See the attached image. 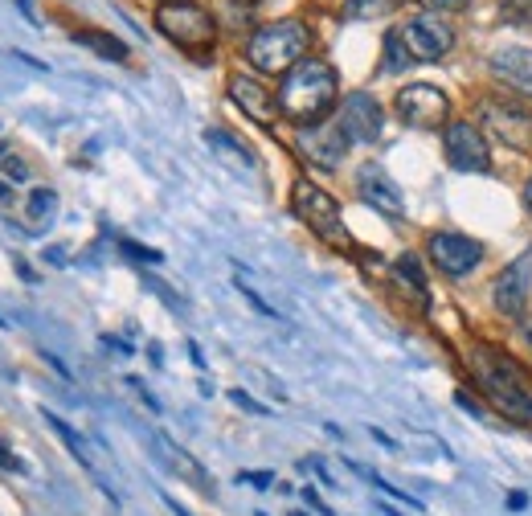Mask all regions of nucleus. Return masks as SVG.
<instances>
[{
	"instance_id": "obj_25",
	"label": "nucleus",
	"mask_w": 532,
	"mask_h": 516,
	"mask_svg": "<svg viewBox=\"0 0 532 516\" xmlns=\"http://www.w3.org/2000/svg\"><path fill=\"white\" fill-rule=\"evenodd\" d=\"M205 140H209V144H217V148H230V152H234V156H242L246 164L254 160V156H250V148H246L242 140H234V136H226V132H205Z\"/></svg>"
},
{
	"instance_id": "obj_37",
	"label": "nucleus",
	"mask_w": 532,
	"mask_h": 516,
	"mask_svg": "<svg viewBox=\"0 0 532 516\" xmlns=\"http://www.w3.org/2000/svg\"><path fill=\"white\" fill-rule=\"evenodd\" d=\"M508 508H512V512H524V508H528V492H512V496H508Z\"/></svg>"
},
{
	"instance_id": "obj_23",
	"label": "nucleus",
	"mask_w": 532,
	"mask_h": 516,
	"mask_svg": "<svg viewBox=\"0 0 532 516\" xmlns=\"http://www.w3.org/2000/svg\"><path fill=\"white\" fill-rule=\"evenodd\" d=\"M414 58H410V50L402 46V37H397V29H389L385 33V70L389 74H397V70H406Z\"/></svg>"
},
{
	"instance_id": "obj_43",
	"label": "nucleus",
	"mask_w": 532,
	"mask_h": 516,
	"mask_svg": "<svg viewBox=\"0 0 532 516\" xmlns=\"http://www.w3.org/2000/svg\"><path fill=\"white\" fill-rule=\"evenodd\" d=\"M5 324H9V320H0V328H5Z\"/></svg>"
},
{
	"instance_id": "obj_45",
	"label": "nucleus",
	"mask_w": 532,
	"mask_h": 516,
	"mask_svg": "<svg viewBox=\"0 0 532 516\" xmlns=\"http://www.w3.org/2000/svg\"><path fill=\"white\" fill-rule=\"evenodd\" d=\"M160 5H168V0H160Z\"/></svg>"
},
{
	"instance_id": "obj_20",
	"label": "nucleus",
	"mask_w": 532,
	"mask_h": 516,
	"mask_svg": "<svg viewBox=\"0 0 532 516\" xmlns=\"http://www.w3.org/2000/svg\"><path fill=\"white\" fill-rule=\"evenodd\" d=\"M41 418H46V426H50L54 435H58V439L66 443V451H70V455H74V459H78L82 467H91V455H86V443H82V439L74 435V430H70V422H66V418H58L54 410H41Z\"/></svg>"
},
{
	"instance_id": "obj_38",
	"label": "nucleus",
	"mask_w": 532,
	"mask_h": 516,
	"mask_svg": "<svg viewBox=\"0 0 532 516\" xmlns=\"http://www.w3.org/2000/svg\"><path fill=\"white\" fill-rule=\"evenodd\" d=\"M0 467H13V471H21V459H13V455L5 451V443H0Z\"/></svg>"
},
{
	"instance_id": "obj_7",
	"label": "nucleus",
	"mask_w": 532,
	"mask_h": 516,
	"mask_svg": "<svg viewBox=\"0 0 532 516\" xmlns=\"http://www.w3.org/2000/svg\"><path fill=\"white\" fill-rule=\"evenodd\" d=\"M397 37L410 50L414 62H442L455 46V29L438 13H414L406 25H397Z\"/></svg>"
},
{
	"instance_id": "obj_41",
	"label": "nucleus",
	"mask_w": 532,
	"mask_h": 516,
	"mask_svg": "<svg viewBox=\"0 0 532 516\" xmlns=\"http://www.w3.org/2000/svg\"><path fill=\"white\" fill-rule=\"evenodd\" d=\"M381 516H402V512H397V508H389V504H385V508H381Z\"/></svg>"
},
{
	"instance_id": "obj_16",
	"label": "nucleus",
	"mask_w": 532,
	"mask_h": 516,
	"mask_svg": "<svg viewBox=\"0 0 532 516\" xmlns=\"http://www.w3.org/2000/svg\"><path fill=\"white\" fill-rule=\"evenodd\" d=\"M487 66H492V74L512 86L516 95L532 99V50L528 46H500L492 58H487Z\"/></svg>"
},
{
	"instance_id": "obj_30",
	"label": "nucleus",
	"mask_w": 532,
	"mask_h": 516,
	"mask_svg": "<svg viewBox=\"0 0 532 516\" xmlns=\"http://www.w3.org/2000/svg\"><path fill=\"white\" fill-rule=\"evenodd\" d=\"M422 5H426L430 13H455V9L467 5V0H422Z\"/></svg>"
},
{
	"instance_id": "obj_15",
	"label": "nucleus",
	"mask_w": 532,
	"mask_h": 516,
	"mask_svg": "<svg viewBox=\"0 0 532 516\" xmlns=\"http://www.w3.org/2000/svg\"><path fill=\"white\" fill-rule=\"evenodd\" d=\"M230 99L242 107V115H250L258 127H275L279 119V95L266 91L254 74H230Z\"/></svg>"
},
{
	"instance_id": "obj_14",
	"label": "nucleus",
	"mask_w": 532,
	"mask_h": 516,
	"mask_svg": "<svg viewBox=\"0 0 532 516\" xmlns=\"http://www.w3.org/2000/svg\"><path fill=\"white\" fill-rule=\"evenodd\" d=\"M348 136H344V127L340 123H316V127H303L299 132V152L303 160H312L316 168L332 172L340 168V160L348 156Z\"/></svg>"
},
{
	"instance_id": "obj_5",
	"label": "nucleus",
	"mask_w": 532,
	"mask_h": 516,
	"mask_svg": "<svg viewBox=\"0 0 532 516\" xmlns=\"http://www.w3.org/2000/svg\"><path fill=\"white\" fill-rule=\"evenodd\" d=\"M291 209H295V218L312 230L316 238L332 242V246H352L348 230H344V218H340V205L328 189L312 185V181H295L291 189Z\"/></svg>"
},
{
	"instance_id": "obj_2",
	"label": "nucleus",
	"mask_w": 532,
	"mask_h": 516,
	"mask_svg": "<svg viewBox=\"0 0 532 516\" xmlns=\"http://www.w3.org/2000/svg\"><path fill=\"white\" fill-rule=\"evenodd\" d=\"M471 369H475V381L483 398L492 402L504 418H516L524 426H532V394L520 377V369L500 353L492 344H475L471 349Z\"/></svg>"
},
{
	"instance_id": "obj_32",
	"label": "nucleus",
	"mask_w": 532,
	"mask_h": 516,
	"mask_svg": "<svg viewBox=\"0 0 532 516\" xmlns=\"http://www.w3.org/2000/svg\"><path fill=\"white\" fill-rule=\"evenodd\" d=\"M504 13H508V17H516V21H524V17H532V0H508Z\"/></svg>"
},
{
	"instance_id": "obj_8",
	"label": "nucleus",
	"mask_w": 532,
	"mask_h": 516,
	"mask_svg": "<svg viewBox=\"0 0 532 516\" xmlns=\"http://www.w3.org/2000/svg\"><path fill=\"white\" fill-rule=\"evenodd\" d=\"M442 156L459 172H492V144H487L483 127L471 119L447 123V132H442Z\"/></svg>"
},
{
	"instance_id": "obj_12",
	"label": "nucleus",
	"mask_w": 532,
	"mask_h": 516,
	"mask_svg": "<svg viewBox=\"0 0 532 516\" xmlns=\"http://www.w3.org/2000/svg\"><path fill=\"white\" fill-rule=\"evenodd\" d=\"M357 193H361V201L369 209L381 213V218H389V222H402L406 218V197H402V189L393 185V177H389L381 164H361V172H357Z\"/></svg>"
},
{
	"instance_id": "obj_27",
	"label": "nucleus",
	"mask_w": 532,
	"mask_h": 516,
	"mask_svg": "<svg viewBox=\"0 0 532 516\" xmlns=\"http://www.w3.org/2000/svg\"><path fill=\"white\" fill-rule=\"evenodd\" d=\"M230 402H234V406H242V410H250V414H258V418H266V414H271V410H266L262 402H254L246 390H234V394H230Z\"/></svg>"
},
{
	"instance_id": "obj_29",
	"label": "nucleus",
	"mask_w": 532,
	"mask_h": 516,
	"mask_svg": "<svg viewBox=\"0 0 532 516\" xmlns=\"http://www.w3.org/2000/svg\"><path fill=\"white\" fill-rule=\"evenodd\" d=\"M5 177L9 181H29V164L17 160V156H5Z\"/></svg>"
},
{
	"instance_id": "obj_28",
	"label": "nucleus",
	"mask_w": 532,
	"mask_h": 516,
	"mask_svg": "<svg viewBox=\"0 0 532 516\" xmlns=\"http://www.w3.org/2000/svg\"><path fill=\"white\" fill-rule=\"evenodd\" d=\"M148 287H152V291H156V295L164 299V304H168L172 312H185V304H181V299H176V295L168 291V283H160V279H148Z\"/></svg>"
},
{
	"instance_id": "obj_44",
	"label": "nucleus",
	"mask_w": 532,
	"mask_h": 516,
	"mask_svg": "<svg viewBox=\"0 0 532 516\" xmlns=\"http://www.w3.org/2000/svg\"><path fill=\"white\" fill-rule=\"evenodd\" d=\"M254 516H266V512H254Z\"/></svg>"
},
{
	"instance_id": "obj_9",
	"label": "nucleus",
	"mask_w": 532,
	"mask_h": 516,
	"mask_svg": "<svg viewBox=\"0 0 532 516\" xmlns=\"http://www.w3.org/2000/svg\"><path fill=\"white\" fill-rule=\"evenodd\" d=\"M479 119L500 144H508L512 152L532 156V111L528 107H520L512 99H483Z\"/></svg>"
},
{
	"instance_id": "obj_35",
	"label": "nucleus",
	"mask_w": 532,
	"mask_h": 516,
	"mask_svg": "<svg viewBox=\"0 0 532 516\" xmlns=\"http://www.w3.org/2000/svg\"><path fill=\"white\" fill-rule=\"evenodd\" d=\"M103 344H107V349H115L119 357H131V344H127V340H119V336H103Z\"/></svg>"
},
{
	"instance_id": "obj_6",
	"label": "nucleus",
	"mask_w": 532,
	"mask_h": 516,
	"mask_svg": "<svg viewBox=\"0 0 532 516\" xmlns=\"http://www.w3.org/2000/svg\"><path fill=\"white\" fill-rule=\"evenodd\" d=\"M393 111L402 115V123L422 127V132H434V127H447L451 99H447V91H438L434 82H410L393 95Z\"/></svg>"
},
{
	"instance_id": "obj_36",
	"label": "nucleus",
	"mask_w": 532,
	"mask_h": 516,
	"mask_svg": "<svg viewBox=\"0 0 532 516\" xmlns=\"http://www.w3.org/2000/svg\"><path fill=\"white\" fill-rule=\"evenodd\" d=\"M516 324H520V336H524V344H528V349H532V316L524 312V316H520Z\"/></svg>"
},
{
	"instance_id": "obj_10",
	"label": "nucleus",
	"mask_w": 532,
	"mask_h": 516,
	"mask_svg": "<svg viewBox=\"0 0 532 516\" xmlns=\"http://www.w3.org/2000/svg\"><path fill=\"white\" fill-rule=\"evenodd\" d=\"M426 254H430V263L447 275V279H463L471 275L479 263H483V242L459 234V230H438L426 238Z\"/></svg>"
},
{
	"instance_id": "obj_4",
	"label": "nucleus",
	"mask_w": 532,
	"mask_h": 516,
	"mask_svg": "<svg viewBox=\"0 0 532 516\" xmlns=\"http://www.w3.org/2000/svg\"><path fill=\"white\" fill-rule=\"evenodd\" d=\"M156 29L172 41L176 50H185L193 58H205L217 41V21L209 9L193 5V0H168L156 9Z\"/></svg>"
},
{
	"instance_id": "obj_42",
	"label": "nucleus",
	"mask_w": 532,
	"mask_h": 516,
	"mask_svg": "<svg viewBox=\"0 0 532 516\" xmlns=\"http://www.w3.org/2000/svg\"><path fill=\"white\" fill-rule=\"evenodd\" d=\"M242 5H254V0H242Z\"/></svg>"
},
{
	"instance_id": "obj_26",
	"label": "nucleus",
	"mask_w": 532,
	"mask_h": 516,
	"mask_svg": "<svg viewBox=\"0 0 532 516\" xmlns=\"http://www.w3.org/2000/svg\"><path fill=\"white\" fill-rule=\"evenodd\" d=\"M238 484H250V488H271V484H275V471H238Z\"/></svg>"
},
{
	"instance_id": "obj_1",
	"label": "nucleus",
	"mask_w": 532,
	"mask_h": 516,
	"mask_svg": "<svg viewBox=\"0 0 532 516\" xmlns=\"http://www.w3.org/2000/svg\"><path fill=\"white\" fill-rule=\"evenodd\" d=\"M279 115L299 123V127H316L328 119V111L340 99V74L324 58H303L295 70L283 74L279 82Z\"/></svg>"
},
{
	"instance_id": "obj_24",
	"label": "nucleus",
	"mask_w": 532,
	"mask_h": 516,
	"mask_svg": "<svg viewBox=\"0 0 532 516\" xmlns=\"http://www.w3.org/2000/svg\"><path fill=\"white\" fill-rule=\"evenodd\" d=\"M119 250H123L127 258H136V263H152V267H156L160 258H164L160 250H152V246H140V242H127V238L119 242Z\"/></svg>"
},
{
	"instance_id": "obj_40",
	"label": "nucleus",
	"mask_w": 532,
	"mask_h": 516,
	"mask_svg": "<svg viewBox=\"0 0 532 516\" xmlns=\"http://www.w3.org/2000/svg\"><path fill=\"white\" fill-rule=\"evenodd\" d=\"M524 201H528V213H532V177H528V185H524Z\"/></svg>"
},
{
	"instance_id": "obj_17",
	"label": "nucleus",
	"mask_w": 532,
	"mask_h": 516,
	"mask_svg": "<svg viewBox=\"0 0 532 516\" xmlns=\"http://www.w3.org/2000/svg\"><path fill=\"white\" fill-rule=\"evenodd\" d=\"M156 443H160V455L172 463V471H176V476H185V480H189V484H193L201 496H213V480L205 476V467H201V463H197L189 451H181V447H176L172 439H164V435H160Z\"/></svg>"
},
{
	"instance_id": "obj_31",
	"label": "nucleus",
	"mask_w": 532,
	"mask_h": 516,
	"mask_svg": "<svg viewBox=\"0 0 532 516\" xmlns=\"http://www.w3.org/2000/svg\"><path fill=\"white\" fill-rule=\"evenodd\" d=\"M299 471H316L320 484H328V488H332V476H328V467H324L320 459H299Z\"/></svg>"
},
{
	"instance_id": "obj_39",
	"label": "nucleus",
	"mask_w": 532,
	"mask_h": 516,
	"mask_svg": "<svg viewBox=\"0 0 532 516\" xmlns=\"http://www.w3.org/2000/svg\"><path fill=\"white\" fill-rule=\"evenodd\" d=\"M164 504H168V508H172V516H193V512H189V508H185V504H176V500H172V496H164Z\"/></svg>"
},
{
	"instance_id": "obj_34",
	"label": "nucleus",
	"mask_w": 532,
	"mask_h": 516,
	"mask_svg": "<svg viewBox=\"0 0 532 516\" xmlns=\"http://www.w3.org/2000/svg\"><path fill=\"white\" fill-rule=\"evenodd\" d=\"M303 500H307V504H312V508L320 512V516H336V512H332V508H328V504L320 500V492H316V488H303Z\"/></svg>"
},
{
	"instance_id": "obj_22",
	"label": "nucleus",
	"mask_w": 532,
	"mask_h": 516,
	"mask_svg": "<svg viewBox=\"0 0 532 516\" xmlns=\"http://www.w3.org/2000/svg\"><path fill=\"white\" fill-rule=\"evenodd\" d=\"M25 209H29V222H50L58 213V193L54 189H33Z\"/></svg>"
},
{
	"instance_id": "obj_3",
	"label": "nucleus",
	"mask_w": 532,
	"mask_h": 516,
	"mask_svg": "<svg viewBox=\"0 0 532 516\" xmlns=\"http://www.w3.org/2000/svg\"><path fill=\"white\" fill-rule=\"evenodd\" d=\"M307 46H312L307 25L287 17V21H275V25H262L246 41V58L258 74H287L307 58Z\"/></svg>"
},
{
	"instance_id": "obj_18",
	"label": "nucleus",
	"mask_w": 532,
	"mask_h": 516,
	"mask_svg": "<svg viewBox=\"0 0 532 516\" xmlns=\"http://www.w3.org/2000/svg\"><path fill=\"white\" fill-rule=\"evenodd\" d=\"M393 279L414 295V304H418V308H430V283H426L422 263H418L414 254H397V263H393Z\"/></svg>"
},
{
	"instance_id": "obj_11",
	"label": "nucleus",
	"mask_w": 532,
	"mask_h": 516,
	"mask_svg": "<svg viewBox=\"0 0 532 516\" xmlns=\"http://www.w3.org/2000/svg\"><path fill=\"white\" fill-rule=\"evenodd\" d=\"M344 136L352 144H377L381 132H385V107L369 95V91H352L344 103H340V119Z\"/></svg>"
},
{
	"instance_id": "obj_33",
	"label": "nucleus",
	"mask_w": 532,
	"mask_h": 516,
	"mask_svg": "<svg viewBox=\"0 0 532 516\" xmlns=\"http://www.w3.org/2000/svg\"><path fill=\"white\" fill-rule=\"evenodd\" d=\"M455 402H459V406H463L467 414H475V418H487V410H483V406H479V402H475L471 394H463V390H459V394H455Z\"/></svg>"
},
{
	"instance_id": "obj_19",
	"label": "nucleus",
	"mask_w": 532,
	"mask_h": 516,
	"mask_svg": "<svg viewBox=\"0 0 532 516\" xmlns=\"http://www.w3.org/2000/svg\"><path fill=\"white\" fill-rule=\"evenodd\" d=\"M74 41H78V46H91V50H95V54H103L107 62H123V58H127V46H123L119 37H111V33L78 29V33H74Z\"/></svg>"
},
{
	"instance_id": "obj_21",
	"label": "nucleus",
	"mask_w": 532,
	"mask_h": 516,
	"mask_svg": "<svg viewBox=\"0 0 532 516\" xmlns=\"http://www.w3.org/2000/svg\"><path fill=\"white\" fill-rule=\"evenodd\" d=\"M402 0H344V17L348 21H377V17H389Z\"/></svg>"
},
{
	"instance_id": "obj_13",
	"label": "nucleus",
	"mask_w": 532,
	"mask_h": 516,
	"mask_svg": "<svg viewBox=\"0 0 532 516\" xmlns=\"http://www.w3.org/2000/svg\"><path fill=\"white\" fill-rule=\"evenodd\" d=\"M528 283H532V250H524L512 267H504L492 283V304L500 316H512L520 320L524 316V304H528Z\"/></svg>"
}]
</instances>
